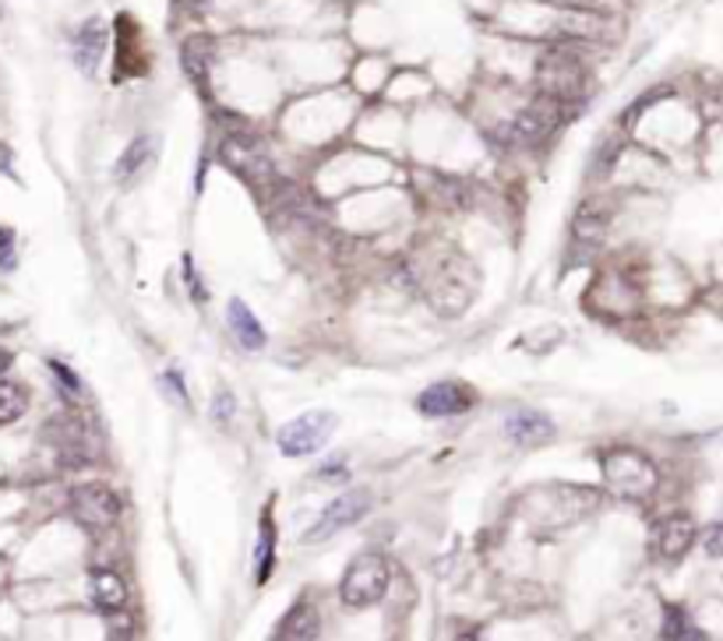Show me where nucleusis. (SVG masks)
<instances>
[{
    "mask_svg": "<svg viewBox=\"0 0 723 641\" xmlns=\"http://www.w3.org/2000/svg\"><path fill=\"white\" fill-rule=\"evenodd\" d=\"M505 434L516 444H544L555 437V420L540 410H512L505 416Z\"/></svg>",
    "mask_w": 723,
    "mask_h": 641,
    "instance_id": "obj_12",
    "label": "nucleus"
},
{
    "mask_svg": "<svg viewBox=\"0 0 723 641\" xmlns=\"http://www.w3.org/2000/svg\"><path fill=\"white\" fill-rule=\"evenodd\" d=\"M92 603H96L103 613H121L127 607V586L113 575V571H96L89 581Z\"/></svg>",
    "mask_w": 723,
    "mask_h": 641,
    "instance_id": "obj_17",
    "label": "nucleus"
},
{
    "mask_svg": "<svg viewBox=\"0 0 723 641\" xmlns=\"http://www.w3.org/2000/svg\"><path fill=\"white\" fill-rule=\"evenodd\" d=\"M47 434H53L56 448H61L64 462L68 465H85L89 462V452H85V434H82V423L71 420V416H61L47 426Z\"/></svg>",
    "mask_w": 723,
    "mask_h": 641,
    "instance_id": "obj_15",
    "label": "nucleus"
},
{
    "mask_svg": "<svg viewBox=\"0 0 723 641\" xmlns=\"http://www.w3.org/2000/svg\"><path fill=\"white\" fill-rule=\"evenodd\" d=\"M11 366V353H4V349H0V374H4Z\"/></svg>",
    "mask_w": 723,
    "mask_h": 641,
    "instance_id": "obj_27",
    "label": "nucleus"
},
{
    "mask_svg": "<svg viewBox=\"0 0 723 641\" xmlns=\"http://www.w3.org/2000/svg\"><path fill=\"white\" fill-rule=\"evenodd\" d=\"M318 631H321L318 610L308 603V599H297V603L290 607V613L276 624L272 638H279V641H303V638H318Z\"/></svg>",
    "mask_w": 723,
    "mask_h": 641,
    "instance_id": "obj_14",
    "label": "nucleus"
},
{
    "mask_svg": "<svg viewBox=\"0 0 723 641\" xmlns=\"http://www.w3.org/2000/svg\"><path fill=\"white\" fill-rule=\"evenodd\" d=\"M50 371H53V374H61V384H68V387H71V392H82V384H79V378H74V374L68 371V366H64V363H50Z\"/></svg>",
    "mask_w": 723,
    "mask_h": 641,
    "instance_id": "obj_26",
    "label": "nucleus"
},
{
    "mask_svg": "<svg viewBox=\"0 0 723 641\" xmlns=\"http://www.w3.org/2000/svg\"><path fill=\"white\" fill-rule=\"evenodd\" d=\"M71 511L82 521L85 529L103 533L113 521L121 518V497L113 494L106 483H85V487H74L71 494Z\"/></svg>",
    "mask_w": 723,
    "mask_h": 641,
    "instance_id": "obj_6",
    "label": "nucleus"
},
{
    "mask_svg": "<svg viewBox=\"0 0 723 641\" xmlns=\"http://www.w3.org/2000/svg\"><path fill=\"white\" fill-rule=\"evenodd\" d=\"M555 124H558V103L544 95L540 103L526 106L516 121L508 124V134H512V142H519V145H537L555 131Z\"/></svg>",
    "mask_w": 723,
    "mask_h": 641,
    "instance_id": "obj_10",
    "label": "nucleus"
},
{
    "mask_svg": "<svg viewBox=\"0 0 723 641\" xmlns=\"http://www.w3.org/2000/svg\"><path fill=\"white\" fill-rule=\"evenodd\" d=\"M219 159L234 173H240L244 180H255V184L279 180L269 152H265V145L255 138L251 131H230V134H226V138L219 142Z\"/></svg>",
    "mask_w": 723,
    "mask_h": 641,
    "instance_id": "obj_3",
    "label": "nucleus"
},
{
    "mask_svg": "<svg viewBox=\"0 0 723 641\" xmlns=\"http://www.w3.org/2000/svg\"><path fill=\"white\" fill-rule=\"evenodd\" d=\"M272 568H276V526H272V518H265L261 536H258V550H255V578L269 581Z\"/></svg>",
    "mask_w": 723,
    "mask_h": 641,
    "instance_id": "obj_19",
    "label": "nucleus"
},
{
    "mask_svg": "<svg viewBox=\"0 0 723 641\" xmlns=\"http://www.w3.org/2000/svg\"><path fill=\"white\" fill-rule=\"evenodd\" d=\"M156 159V138H135L127 148H124V155H121V163H117V177L121 180H135L138 173Z\"/></svg>",
    "mask_w": 723,
    "mask_h": 641,
    "instance_id": "obj_18",
    "label": "nucleus"
},
{
    "mask_svg": "<svg viewBox=\"0 0 723 641\" xmlns=\"http://www.w3.org/2000/svg\"><path fill=\"white\" fill-rule=\"evenodd\" d=\"M603 469H607V483H611V487L618 494H624V497L650 494L653 483H657L653 465L645 462L642 455H636V452H614L611 458L603 462Z\"/></svg>",
    "mask_w": 723,
    "mask_h": 641,
    "instance_id": "obj_8",
    "label": "nucleus"
},
{
    "mask_svg": "<svg viewBox=\"0 0 723 641\" xmlns=\"http://www.w3.org/2000/svg\"><path fill=\"white\" fill-rule=\"evenodd\" d=\"M208 43H205V35H195V39H187L184 43V71L187 77H195L198 85H205V74H208Z\"/></svg>",
    "mask_w": 723,
    "mask_h": 641,
    "instance_id": "obj_20",
    "label": "nucleus"
},
{
    "mask_svg": "<svg viewBox=\"0 0 723 641\" xmlns=\"http://www.w3.org/2000/svg\"><path fill=\"white\" fill-rule=\"evenodd\" d=\"M25 405H29V395H25V387H22V384H14V381H0V426H4V423H14L18 416L25 413Z\"/></svg>",
    "mask_w": 723,
    "mask_h": 641,
    "instance_id": "obj_21",
    "label": "nucleus"
},
{
    "mask_svg": "<svg viewBox=\"0 0 723 641\" xmlns=\"http://www.w3.org/2000/svg\"><path fill=\"white\" fill-rule=\"evenodd\" d=\"M392 586V568H389V560L382 554H357L350 560V568L347 575H342V603L353 607V610H364V607H374V603H382L385 592Z\"/></svg>",
    "mask_w": 723,
    "mask_h": 641,
    "instance_id": "obj_2",
    "label": "nucleus"
},
{
    "mask_svg": "<svg viewBox=\"0 0 723 641\" xmlns=\"http://www.w3.org/2000/svg\"><path fill=\"white\" fill-rule=\"evenodd\" d=\"M702 550H706L710 557H723V521H716V526L702 533Z\"/></svg>",
    "mask_w": 723,
    "mask_h": 641,
    "instance_id": "obj_24",
    "label": "nucleus"
},
{
    "mask_svg": "<svg viewBox=\"0 0 723 641\" xmlns=\"http://www.w3.org/2000/svg\"><path fill=\"white\" fill-rule=\"evenodd\" d=\"M582 64L568 50H550L540 61V95H547V100H576L582 92Z\"/></svg>",
    "mask_w": 723,
    "mask_h": 641,
    "instance_id": "obj_7",
    "label": "nucleus"
},
{
    "mask_svg": "<svg viewBox=\"0 0 723 641\" xmlns=\"http://www.w3.org/2000/svg\"><path fill=\"white\" fill-rule=\"evenodd\" d=\"M103 53H106V25L100 18H89V22L74 32V61H79L85 74H92L100 68Z\"/></svg>",
    "mask_w": 723,
    "mask_h": 641,
    "instance_id": "obj_13",
    "label": "nucleus"
},
{
    "mask_svg": "<svg viewBox=\"0 0 723 641\" xmlns=\"http://www.w3.org/2000/svg\"><path fill=\"white\" fill-rule=\"evenodd\" d=\"M695 521L684 518V515H674V518H663L660 526L653 529V554L663 557V560H681L684 554L692 550L695 542Z\"/></svg>",
    "mask_w": 723,
    "mask_h": 641,
    "instance_id": "obj_11",
    "label": "nucleus"
},
{
    "mask_svg": "<svg viewBox=\"0 0 723 641\" xmlns=\"http://www.w3.org/2000/svg\"><path fill=\"white\" fill-rule=\"evenodd\" d=\"M371 494L368 490H347V494H339L332 504H326V511L318 515V521L308 529V542H321V539H332L339 533H347L350 526H357L360 518H364L371 511Z\"/></svg>",
    "mask_w": 723,
    "mask_h": 641,
    "instance_id": "obj_5",
    "label": "nucleus"
},
{
    "mask_svg": "<svg viewBox=\"0 0 723 641\" xmlns=\"http://www.w3.org/2000/svg\"><path fill=\"white\" fill-rule=\"evenodd\" d=\"M477 268H473L459 250H445L421 279V289L437 318H459L477 297Z\"/></svg>",
    "mask_w": 723,
    "mask_h": 641,
    "instance_id": "obj_1",
    "label": "nucleus"
},
{
    "mask_svg": "<svg viewBox=\"0 0 723 641\" xmlns=\"http://www.w3.org/2000/svg\"><path fill=\"white\" fill-rule=\"evenodd\" d=\"M332 426H335L332 413H303V416H293L290 423L279 426L276 444L287 458H308V455L326 448Z\"/></svg>",
    "mask_w": 723,
    "mask_h": 641,
    "instance_id": "obj_4",
    "label": "nucleus"
},
{
    "mask_svg": "<svg viewBox=\"0 0 723 641\" xmlns=\"http://www.w3.org/2000/svg\"><path fill=\"white\" fill-rule=\"evenodd\" d=\"M226 318H230V332L244 349H265V328L244 300L234 297L230 307H226Z\"/></svg>",
    "mask_w": 723,
    "mask_h": 641,
    "instance_id": "obj_16",
    "label": "nucleus"
},
{
    "mask_svg": "<svg viewBox=\"0 0 723 641\" xmlns=\"http://www.w3.org/2000/svg\"><path fill=\"white\" fill-rule=\"evenodd\" d=\"M663 638H706L702 634L692 620H689V613L684 610H678V607H668L663 610V631H660Z\"/></svg>",
    "mask_w": 723,
    "mask_h": 641,
    "instance_id": "obj_22",
    "label": "nucleus"
},
{
    "mask_svg": "<svg viewBox=\"0 0 723 641\" xmlns=\"http://www.w3.org/2000/svg\"><path fill=\"white\" fill-rule=\"evenodd\" d=\"M0 169H4V173L11 169V166H8V148H4V145H0Z\"/></svg>",
    "mask_w": 723,
    "mask_h": 641,
    "instance_id": "obj_28",
    "label": "nucleus"
},
{
    "mask_svg": "<svg viewBox=\"0 0 723 641\" xmlns=\"http://www.w3.org/2000/svg\"><path fill=\"white\" fill-rule=\"evenodd\" d=\"M473 399H477V395H473L466 384H459V381H437V384H431V387H424V392H421V399H416V410H421L424 416H431V420L459 416V413L469 410Z\"/></svg>",
    "mask_w": 723,
    "mask_h": 641,
    "instance_id": "obj_9",
    "label": "nucleus"
},
{
    "mask_svg": "<svg viewBox=\"0 0 723 641\" xmlns=\"http://www.w3.org/2000/svg\"><path fill=\"white\" fill-rule=\"evenodd\" d=\"M234 413H237V399H234V392H226V387H219L216 399H213V420H216V423H230Z\"/></svg>",
    "mask_w": 723,
    "mask_h": 641,
    "instance_id": "obj_23",
    "label": "nucleus"
},
{
    "mask_svg": "<svg viewBox=\"0 0 723 641\" xmlns=\"http://www.w3.org/2000/svg\"><path fill=\"white\" fill-rule=\"evenodd\" d=\"M14 265V240L11 232L0 226V268H11Z\"/></svg>",
    "mask_w": 723,
    "mask_h": 641,
    "instance_id": "obj_25",
    "label": "nucleus"
}]
</instances>
